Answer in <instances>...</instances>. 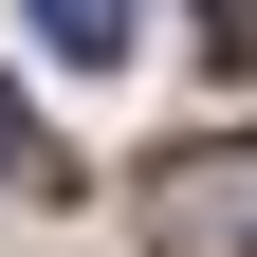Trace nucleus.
<instances>
[{
    "instance_id": "3",
    "label": "nucleus",
    "mask_w": 257,
    "mask_h": 257,
    "mask_svg": "<svg viewBox=\"0 0 257 257\" xmlns=\"http://www.w3.org/2000/svg\"><path fill=\"white\" fill-rule=\"evenodd\" d=\"M202 19V55H220V92H257V0H184Z\"/></svg>"
},
{
    "instance_id": "2",
    "label": "nucleus",
    "mask_w": 257,
    "mask_h": 257,
    "mask_svg": "<svg viewBox=\"0 0 257 257\" xmlns=\"http://www.w3.org/2000/svg\"><path fill=\"white\" fill-rule=\"evenodd\" d=\"M19 19H37L74 74H110V55H128V0H19Z\"/></svg>"
},
{
    "instance_id": "4",
    "label": "nucleus",
    "mask_w": 257,
    "mask_h": 257,
    "mask_svg": "<svg viewBox=\"0 0 257 257\" xmlns=\"http://www.w3.org/2000/svg\"><path fill=\"white\" fill-rule=\"evenodd\" d=\"M0 184H74V166L37 147V110H19V74H0Z\"/></svg>"
},
{
    "instance_id": "1",
    "label": "nucleus",
    "mask_w": 257,
    "mask_h": 257,
    "mask_svg": "<svg viewBox=\"0 0 257 257\" xmlns=\"http://www.w3.org/2000/svg\"><path fill=\"white\" fill-rule=\"evenodd\" d=\"M147 239L166 257H257V147H166L147 166Z\"/></svg>"
}]
</instances>
